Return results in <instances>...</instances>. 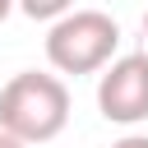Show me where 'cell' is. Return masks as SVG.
<instances>
[{
  "instance_id": "cell-2",
  "label": "cell",
  "mask_w": 148,
  "mask_h": 148,
  "mask_svg": "<svg viewBox=\"0 0 148 148\" xmlns=\"http://www.w3.org/2000/svg\"><path fill=\"white\" fill-rule=\"evenodd\" d=\"M116 46L120 23L102 9H69L46 32V60L60 74H97L102 65L116 60Z\"/></svg>"
},
{
  "instance_id": "cell-4",
  "label": "cell",
  "mask_w": 148,
  "mask_h": 148,
  "mask_svg": "<svg viewBox=\"0 0 148 148\" xmlns=\"http://www.w3.org/2000/svg\"><path fill=\"white\" fill-rule=\"evenodd\" d=\"M14 9H23L28 18H42V23H56L60 14L74 9V0H14Z\"/></svg>"
},
{
  "instance_id": "cell-8",
  "label": "cell",
  "mask_w": 148,
  "mask_h": 148,
  "mask_svg": "<svg viewBox=\"0 0 148 148\" xmlns=\"http://www.w3.org/2000/svg\"><path fill=\"white\" fill-rule=\"evenodd\" d=\"M143 37H148V14H143Z\"/></svg>"
},
{
  "instance_id": "cell-7",
  "label": "cell",
  "mask_w": 148,
  "mask_h": 148,
  "mask_svg": "<svg viewBox=\"0 0 148 148\" xmlns=\"http://www.w3.org/2000/svg\"><path fill=\"white\" fill-rule=\"evenodd\" d=\"M9 14H14V0H0V23H5Z\"/></svg>"
},
{
  "instance_id": "cell-1",
  "label": "cell",
  "mask_w": 148,
  "mask_h": 148,
  "mask_svg": "<svg viewBox=\"0 0 148 148\" xmlns=\"http://www.w3.org/2000/svg\"><path fill=\"white\" fill-rule=\"evenodd\" d=\"M69 125V88L60 74L23 69L0 88V130L32 143H51Z\"/></svg>"
},
{
  "instance_id": "cell-5",
  "label": "cell",
  "mask_w": 148,
  "mask_h": 148,
  "mask_svg": "<svg viewBox=\"0 0 148 148\" xmlns=\"http://www.w3.org/2000/svg\"><path fill=\"white\" fill-rule=\"evenodd\" d=\"M111 148H148V134H125V139H116Z\"/></svg>"
},
{
  "instance_id": "cell-6",
  "label": "cell",
  "mask_w": 148,
  "mask_h": 148,
  "mask_svg": "<svg viewBox=\"0 0 148 148\" xmlns=\"http://www.w3.org/2000/svg\"><path fill=\"white\" fill-rule=\"evenodd\" d=\"M0 148H28V143H23V139H14V134H5V130H0Z\"/></svg>"
},
{
  "instance_id": "cell-3",
  "label": "cell",
  "mask_w": 148,
  "mask_h": 148,
  "mask_svg": "<svg viewBox=\"0 0 148 148\" xmlns=\"http://www.w3.org/2000/svg\"><path fill=\"white\" fill-rule=\"evenodd\" d=\"M97 111L116 125H139L148 120V51L116 56L111 65L97 69Z\"/></svg>"
}]
</instances>
